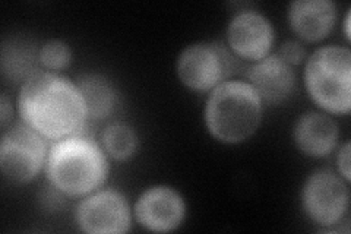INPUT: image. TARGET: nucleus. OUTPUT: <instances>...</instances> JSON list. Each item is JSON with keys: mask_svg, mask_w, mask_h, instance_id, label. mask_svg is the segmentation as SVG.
<instances>
[{"mask_svg": "<svg viewBox=\"0 0 351 234\" xmlns=\"http://www.w3.org/2000/svg\"><path fill=\"white\" fill-rule=\"evenodd\" d=\"M19 110L27 125L51 139L78 130L86 115L78 86L43 72L31 76L22 88Z\"/></svg>", "mask_w": 351, "mask_h": 234, "instance_id": "f257e3e1", "label": "nucleus"}, {"mask_svg": "<svg viewBox=\"0 0 351 234\" xmlns=\"http://www.w3.org/2000/svg\"><path fill=\"white\" fill-rule=\"evenodd\" d=\"M47 173L59 191L82 195L103 183L107 163L93 139L78 135L54 145L49 155Z\"/></svg>", "mask_w": 351, "mask_h": 234, "instance_id": "f03ea898", "label": "nucleus"}, {"mask_svg": "<svg viewBox=\"0 0 351 234\" xmlns=\"http://www.w3.org/2000/svg\"><path fill=\"white\" fill-rule=\"evenodd\" d=\"M261 98L245 82L219 85L206 106V124L213 135L224 142L249 138L259 125Z\"/></svg>", "mask_w": 351, "mask_h": 234, "instance_id": "7ed1b4c3", "label": "nucleus"}, {"mask_svg": "<svg viewBox=\"0 0 351 234\" xmlns=\"http://www.w3.org/2000/svg\"><path fill=\"white\" fill-rule=\"evenodd\" d=\"M351 54L347 49L317 50L306 68V82L317 104L334 113L350 110Z\"/></svg>", "mask_w": 351, "mask_h": 234, "instance_id": "20e7f679", "label": "nucleus"}, {"mask_svg": "<svg viewBox=\"0 0 351 234\" xmlns=\"http://www.w3.org/2000/svg\"><path fill=\"white\" fill-rule=\"evenodd\" d=\"M46 148L38 132L29 125L10 129L0 145V167L9 180L28 182L41 169Z\"/></svg>", "mask_w": 351, "mask_h": 234, "instance_id": "39448f33", "label": "nucleus"}, {"mask_svg": "<svg viewBox=\"0 0 351 234\" xmlns=\"http://www.w3.org/2000/svg\"><path fill=\"white\" fill-rule=\"evenodd\" d=\"M180 80L195 90H208L233 71V59L223 47L197 44L184 50L179 59Z\"/></svg>", "mask_w": 351, "mask_h": 234, "instance_id": "423d86ee", "label": "nucleus"}, {"mask_svg": "<svg viewBox=\"0 0 351 234\" xmlns=\"http://www.w3.org/2000/svg\"><path fill=\"white\" fill-rule=\"evenodd\" d=\"M304 207L311 218L319 224H334L347 207V189L331 172L313 174L304 187Z\"/></svg>", "mask_w": 351, "mask_h": 234, "instance_id": "0eeeda50", "label": "nucleus"}, {"mask_svg": "<svg viewBox=\"0 0 351 234\" xmlns=\"http://www.w3.org/2000/svg\"><path fill=\"white\" fill-rule=\"evenodd\" d=\"M78 221L88 233H125L129 229V208L116 192H100L81 204Z\"/></svg>", "mask_w": 351, "mask_h": 234, "instance_id": "6e6552de", "label": "nucleus"}, {"mask_svg": "<svg viewBox=\"0 0 351 234\" xmlns=\"http://www.w3.org/2000/svg\"><path fill=\"white\" fill-rule=\"evenodd\" d=\"M183 214V200L167 187L151 189L142 195L136 205L139 222L154 231H169L178 227Z\"/></svg>", "mask_w": 351, "mask_h": 234, "instance_id": "1a4fd4ad", "label": "nucleus"}, {"mask_svg": "<svg viewBox=\"0 0 351 234\" xmlns=\"http://www.w3.org/2000/svg\"><path fill=\"white\" fill-rule=\"evenodd\" d=\"M232 47L246 59H261L272 44V28L269 22L254 12L237 15L228 28Z\"/></svg>", "mask_w": 351, "mask_h": 234, "instance_id": "9d476101", "label": "nucleus"}, {"mask_svg": "<svg viewBox=\"0 0 351 234\" xmlns=\"http://www.w3.org/2000/svg\"><path fill=\"white\" fill-rule=\"evenodd\" d=\"M252 88L269 103H280L293 90L294 75L281 58L271 56L259 62L250 72Z\"/></svg>", "mask_w": 351, "mask_h": 234, "instance_id": "9b49d317", "label": "nucleus"}, {"mask_svg": "<svg viewBox=\"0 0 351 234\" xmlns=\"http://www.w3.org/2000/svg\"><path fill=\"white\" fill-rule=\"evenodd\" d=\"M291 25L298 34L309 41L324 38L335 21V6L328 0H302L290 9Z\"/></svg>", "mask_w": 351, "mask_h": 234, "instance_id": "f8f14e48", "label": "nucleus"}, {"mask_svg": "<svg viewBox=\"0 0 351 234\" xmlns=\"http://www.w3.org/2000/svg\"><path fill=\"white\" fill-rule=\"evenodd\" d=\"M337 126L334 121L317 113H311L300 119L295 126V141L302 151L309 155H325L337 143Z\"/></svg>", "mask_w": 351, "mask_h": 234, "instance_id": "ddd939ff", "label": "nucleus"}, {"mask_svg": "<svg viewBox=\"0 0 351 234\" xmlns=\"http://www.w3.org/2000/svg\"><path fill=\"white\" fill-rule=\"evenodd\" d=\"M37 50L28 40L15 38L3 44L2 69L14 81L34 76L37 72Z\"/></svg>", "mask_w": 351, "mask_h": 234, "instance_id": "4468645a", "label": "nucleus"}, {"mask_svg": "<svg viewBox=\"0 0 351 234\" xmlns=\"http://www.w3.org/2000/svg\"><path fill=\"white\" fill-rule=\"evenodd\" d=\"M78 90L82 95L86 115L94 119L106 117L116 104V93L113 86L101 76H82L78 81Z\"/></svg>", "mask_w": 351, "mask_h": 234, "instance_id": "2eb2a0df", "label": "nucleus"}, {"mask_svg": "<svg viewBox=\"0 0 351 234\" xmlns=\"http://www.w3.org/2000/svg\"><path fill=\"white\" fill-rule=\"evenodd\" d=\"M106 148L117 160H125L134 154L136 148V137L134 130L125 125H112L104 132Z\"/></svg>", "mask_w": 351, "mask_h": 234, "instance_id": "dca6fc26", "label": "nucleus"}, {"mask_svg": "<svg viewBox=\"0 0 351 234\" xmlns=\"http://www.w3.org/2000/svg\"><path fill=\"white\" fill-rule=\"evenodd\" d=\"M71 60V51L62 41H51L40 51V62L50 69H62Z\"/></svg>", "mask_w": 351, "mask_h": 234, "instance_id": "f3484780", "label": "nucleus"}, {"mask_svg": "<svg viewBox=\"0 0 351 234\" xmlns=\"http://www.w3.org/2000/svg\"><path fill=\"white\" fill-rule=\"evenodd\" d=\"M281 58L285 63H300L304 58V50L299 43L289 41L281 49Z\"/></svg>", "mask_w": 351, "mask_h": 234, "instance_id": "a211bd4d", "label": "nucleus"}, {"mask_svg": "<svg viewBox=\"0 0 351 234\" xmlns=\"http://www.w3.org/2000/svg\"><path fill=\"white\" fill-rule=\"evenodd\" d=\"M338 163H339V169H341L344 176L347 177V179H350V145L348 143L346 145L341 154H339Z\"/></svg>", "mask_w": 351, "mask_h": 234, "instance_id": "6ab92c4d", "label": "nucleus"}, {"mask_svg": "<svg viewBox=\"0 0 351 234\" xmlns=\"http://www.w3.org/2000/svg\"><path fill=\"white\" fill-rule=\"evenodd\" d=\"M8 119H9V103H8V98L2 95V125L3 126L6 125Z\"/></svg>", "mask_w": 351, "mask_h": 234, "instance_id": "aec40b11", "label": "nucleus"}]
</instances>
